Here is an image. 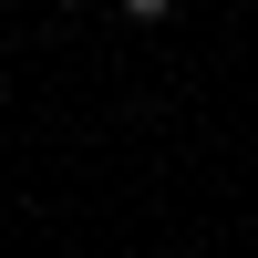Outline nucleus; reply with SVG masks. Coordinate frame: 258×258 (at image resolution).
Instances as JSON below:
<instances>
[{
    "label": "nucleus",
    "mask_w": 258,
    "mask_h": 258,
    "mask_svg": "<svg viewBox=\"0 0 258 258\" xmlns=\"http://www.w3.org/2000/svg\"><path fill=\"white\" fill-rule=\"evenodd\" d=\"M62 11H83V0H62Z\"/></svg>",
    "instance_id": "f03ea898"
},
{
    "label": "nucleus",
    "mask_w": 258,
    "mask_h": 258,
    "mask_svg": "<svg viewBox=\"0 0 258 258\" xmlns=\"http://www.w3.org/2000/svg\"><path fill=\"white\" fill-rule=\"evenodd\" d=\"M124 11H135V21H165V11H176V0H124Z\"/></svg>",
    "instance_id": "f257e3e1"
}]
</instances>
